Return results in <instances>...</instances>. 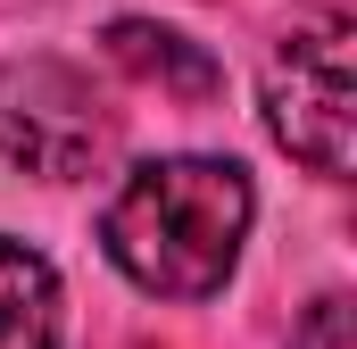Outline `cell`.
<instances>
[{
	"label": "cell",
	"mask_w": 357,
	"mask_h": 349,
	"mask_svg": "<svg viewBox=\"0 0 357 349\" xmlns=\"http://www.w3.org/2000/svg\"><path fill=\"white\" fill-rule=\"evenodd\" d=\"M250 216H258V200L233 158L175 150V158H150L116 183V200L100 216V250L150 299H208L241 266Z\"/></svg>",
	"instance_id": "cell-1"
},
{
	"label": "cell",
	"mask_w": 357,
	"mask_h": 349,
	"mask_svg": "<svg viewBox=\"0 0 357 349\" xmlns=\"http://www.w3.org/2000/svg\"><path fill=\"white\" fill-rule=\"evenodd\" d=\"M349 42L357 25L341 8H299L266 59V133L324 183H349V125H357Z\"/></svg>",
	"instance_id": "cell-2"
},
{
	"label": "cell",
	"mask_w": 357,
	"mask_h": 349,
	"mask_svg": "<svg viewBox=\"0 0 357 349\" xmlns=\"http://www.w3.org/2000/svg\"><path fill=\"white\" fill-rule=\"evenodd\" d=\"M116 150V108L67 59H8L0 67V158L42 183H84Z\"/></svg>",
	"instance_id": "cell-3"
},
{
	"label": "cell",
	"mask_w": 357,
	"mask_h": 349,
	"mask_svg": "<svg viewBox=\"0 0 357 349\" xmlns=\"http://www.w3.org/2000/svg\"><path fill=\"white\" fill-rule=\"evenodd\" d=\"M108 59L125 67V75H142V84L175 91V100H216L225 91V67L191 42V34H175V25H150V17H116L108 34Z\"/></svg>",
	"instance_id": "cell-4"
},
{
	"label": "cell",
	"mask_w": 357,
	"mask_h": 349,
	"mask_svg": "<svg viewBox=\"0 0 357 349\" xmlns=\"http://www.w3.org/2000/svg\"><path fill=\"white\" fill-rule=\"evenodd\" d=\"M59 266L0 233V349H59Z\"/></svg>",
	"instance_id": "cell-5"
},
{
	"label": "cell",
	"mask_w": 357,
	"mask_h": 349,
	"mask_svg": "<svg viewBox=\"0 0 357 349\" xmlns=\"http://www.w3.org/2000/svg\"><path fill=\"white\" fill-rule=\"evenodd\" d=\"M291 349H357V333H349V299H341V291H324V299L299 316Z\"/></svg>",
	"instance_id": "cell-6"
}]
</instances>
